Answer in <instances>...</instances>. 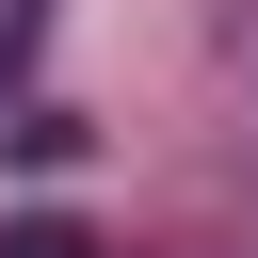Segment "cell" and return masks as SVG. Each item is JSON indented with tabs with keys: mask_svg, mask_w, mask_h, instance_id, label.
<instances>
[{
	"mask_svg": "<svg viewBox=\"0 0 258 258\" xmlns=\"http://www.w3.org/2000/svg\"><path fill=\"white\" fill-rule=\"evenodd\" d=\"M0 258H97L81 226H0Z\"/></svg>",
	"mask_w": 258,
	"mask_h": 258,
	"instance_id": "6da1fadb",
	"label": "cell"
},
{
	"mask_svg": "<svg viewBox=\"0 0 258 258\" xmlns=\"http://www.w3.org/2000/svg\"><path fill=\"white\" fill-rule=\"evenodd\" d=\"M32 32H48V0H0V81L32 64Z\"/></svg>",
	"mask_w": 258,
	"mask_h": 258,
	"instance_id": "7a4b0ae2",
	"label": "cell"
}]
</instances>
